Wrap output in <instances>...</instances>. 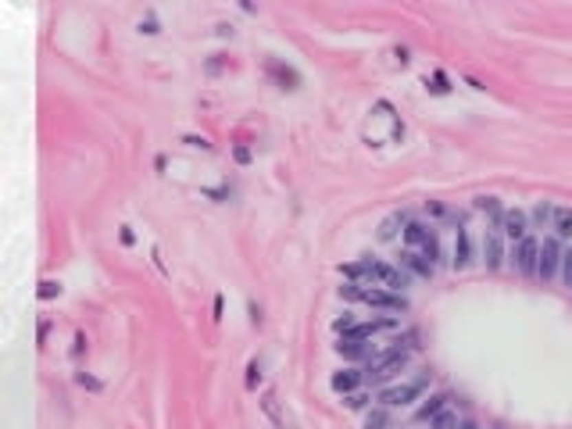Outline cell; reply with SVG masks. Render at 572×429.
Listing matches in <instances>:
<instances>
[{
    "mask_svg": "<svg viewBox=\"0 0 572 429\" xmlns=\"http://www.w3.org/2000/svg\"><path fill=\"white\" fill-rule=\"evenodd\" d=\"M408 358H411V351H404V347H397L393 344L390 351H383L375 362H368V368H365V383L368 386H383V383H390L393 375H401L404 368H408Z\"/></svg>",
    "mask_w": 572,
    "mask_h": 429,
    "instance_id": "1",
    "label": "cell"
},
{
    "mask_svg": "<svg viewBox=\"0 0 572 429\" xmlns=\"http://www.w3.org/2000/svg\"><path fill=\"white\" fill-rule=\"evenodd\" d=\"M429 386V368L422 372V375H415L411 383H397V386H383L380 390V401L383 408H404V404H411V401H419L422 397V390Z\"/></svg>",
    "mask_w": 572,
    "mask_h": 429,
    "instance_id": "2",
    "label": "cell"
},
{
    "mask_svg": "<svg viewBox=\"0 0 572 429\" xmlns=\"http://www.w3.org/2000/svg\"><path fill=\"white\" fill-rule=\"evenodd\" d=\"M362 304L380 311H408V297L386 290V286H362Z\"/></svg>",
    "mask_w": 572,
    "mask_h": 429,
    "instance_id": "3",
    "label": "cell"
},
{
    "mask_svg": "<svg viewBox=\"0 0 572 429\" xmlns=\"http://www.w3.org/2000/svg\"><path fill=\"white\" fill-rule=\"evenodd\" d=\"M372 279H375V286H386L393 294H404L411 286V276L401 265H390V261H372Z\"/></svg>",
    "mask_w": 572,
    "mask_h": 429,
    "instance_id": "4",
    "label": "cell"
},
{
    "mask_svg": "<svg viewBox=\"0 0 572 429\" xmlns=\"http://www.w3.org/2000/svg\"><path fill=\"white\" fill-rule=\"evenodd\" d=\"M265 76L272 79L283 94H297L300 89V72L294 68V65H286V61H279V58H265Z\"/></svg>",
    "mask_w": 572,
    "mask_h": 429,
    "instance_id": "5",
    "label": "cell"
},
{
    "mask_svg": "<svg viewBox=\"0 0 572 429\" xmlns=\"http://www.w3.org/2000/svg\"><path fill=\"white\" fill-rule=\"evenodd\" d=\"M562 240L558 236H547L544 243H540V261H536V276H540L544 283H551L554 276L562 272Z\"/></svg>",
    "mask_w": 572,
    "mask_h": 429,
    "instance_id": "6",
    "label": "cell"
},
{
    "mask_svg": "<svg viewBox=\"0 0 572 429\" xmlns=\"http://www.w3.org/2000/svg\"><path fill=\"white\" fill-rule=\"evenodd\" d=\"M512 265L518 268L522 276H536V261H540V240L536 236H526V240H518L512 247Z\"/></svg>",
    "mask_w": 572,
    "mask_h": 429,
    "instance_id": "7",
    "label": "cell"
},
{
    "mask_svg": "<svg viewBox=\"0 0 572 429\" xmlns=\"http://www.w3.org/2000/svg\"><path fill=\"white\" fill-rule=\"evenodd\" d=\"M505 232L500 229H490L487 236H483V261H487V268L490 272H497V268H505V261H508V254H505Z\"/></svg>",
    "mask_w": 572,
    "mask_h": 429,
    "instance_id": "8",
    "label": "cell"
},
{
    "mask_svg": "<svg viewBox=\"0 0 572 429\" xmlns=\"http://www.w3.org/2000/svg\"><path fill=\"white\" fill-rule=\"evenodd\" d=\"M500 232H505L512 243L526 240V236H529V214H526L522 208H505V222H500Z\"/></svg>",
    "mask_w": 572,
    "mask_h": 429,
    "instance_id": "9",
    "label": "cell"
},
{
    "mask_svg": "<svg viewBox=\"0 0 572 429\" xmlns=\"http://www.w3.org/2000/svg\"><path fill=\"white\" fill-rule=\"evenodd\" d=\"M329 386L336 390V393H354V390H362L365 386V372L362 368H340V372H333V380H329Z\"/></svg>",
    "mask_w": 572,
    "mask_h": 429,
    "instance_id": "10",
    "label": "cell"
},
{
    "mask_svg": "<svg viewBox=\"0 0 572 429\" xmlns=\"http://www.w3.org/2000/svg\"><path fill=\"white\" fill-rule=\"evenodd\" d=\"M447 404H451V393H447V390L429 393V397L419 404V411H415V422H429V419H437L440 411H447Z\"/></svg>",
    "mask_w": 572,
    "mask_h": 429,
    "instance_id": "11",
    "label": "cell"
},
{
    "mask_svg": "<svg viewBox=\"0 0 572 429\" xmlns=\"http://www.w3.org/2000/svg\"><path fill=\"white\" fill-rule=\"evenodd\" d=\"M401 268L408 276H419V279H433V272H437V265H429L419 250H401Z\"/></svg>",
    "mask_w": 572,
    "mask_h": 429,
    "instance_id": "12",
    "label": "cell"
},
{
    "mask_svg": "<svg viewBox=\"0 0 572 429\" xmlns=\"http://www.w3.org/2000/svg\"><path fill=\"white\" fill-rule=\"evenodd\" d=\"M476 258H472V236H469V229H454V258L451 265L454 268H469Z\"/></svg>",
    "mask_w": 572,
    "mask_h": 429,
    "instance_id": "13",
    "label": "cell"
},
{
    "mask_svg": "<svg viewBox=\"0 0 572 429\" xmlns=\"http://www.w3.org/2000/svg\"><path fill=\"white\" fill-rule=\"evenodd\" d=\"M472 208L487 214V219H490V229H500V222H505V204H500L497 197H490V193L476 197V201H472Z\"/></svg>",
    "mask_w": 572,
    "mask_h": 429,
    "instance_id": "14",
    "label": "cell"
},
{
    "mask_svg": "<svg viewBox=\"0 0 572 429\" xmlns=\"http://www.w3.org/2000/svg\"><path fill=\"white\" fill-rule=\"evenodd\" d=\"M344 272V279L347 283H362V286H375V279H372V258L365 254L362 261H351V265H344L340 268Z\"/></svg>",
    "mask_w": 572,
    "mask_h": 429,
    "instance_id": "15",
    "label": "cell"
},
{
    "mask_svg": "<svg viewBox=\"0 0 572 429\" xmlns=\"http://www.w3.org/2000/svg\"><path fill=\"white\" fill-rule=\"evenodd\" d=\"M404 243H408V250H422L429 240H433V226H422V222H408L404 226Z\"/></svg>",
    "mask_w": 572,
    "mask_h": 429,
    "instance_id": "16",
    "label": "cell"
},
{
    "mask_svg": "<svg viewBox=\"0 0 572 429\" xmlns=\"http://www.w3.org/2000/svg\"><path fill=\"white\" fill-rule=\"evenodd\" d=\"M336 354L344 362H365V358H372V344H365V340H340Z\"/></svg>",
    "mask_w": 572,
    "mask_h": 429,
    "instance_id": "17",
    "label": "cell"
},
{
    "mask_svg": "<svg viewBox=\"0 0 572 429\" xmlns=\"http://www.w3.org/2000/svg\"><path fill=\"white\" fill-rule=\"evenodd\" d=\"M551 229H554V236L558 240H572V208L569 204H554Z\"/></svg>",
    "mask_w": 572,
    "mask_h": 429,
    "instance_id": "18",
    "label": "cell"
},
{
    "mask_svg": "<svg viewBox=\"0 0 572 429\" xmlns=\"http://www.w3.org/2000/svg\"><path fill=\"white\" fill-rule=\"evenodd\" d=\"M408 222H411V214H408V211H393V214H386V219L380 222V240H393V236H397V229L404 232Z\"/></svg>",
    "mask_w": 572,
    "mask_h": 429,
    "instance_id": "19",
    "label": "cell"
},
{
    "mask_svg": "<svg viewBox=\"0 0 572 429\" xmlns=\"http://www.w3.org/2000/svg\"><path fill=\"white\" fill-rule=\"evenodd\" d=\"M393 426V415H390V408L383 404H375L365 411V429H390Z\"/></svg>",
    "mask_w": 572,
    "mask_h": 429,
    "instance_id": "20",
    "label": "cell"
},
{
    "mask_svg": "<svg viewBox=\"0 0 572 429\" xmlns=\"http://www.w3.org/2000/svg\"><path fill=\"white\" fill-rule=\"evenodd\" d=\"M426 89H429L433 97H447V94H451V79H447V72H443V68H437L433 76L426 79Z\"/></svg>",
    "mask_w": 572,
    "mask_h": 429,
    "instance_id": "21",
    "label": "cell"
},
{
    "mask_svg": "<svg viewBox=\"0 0 572 429\" xmlns=\"http://www.w3.org/2000/svg\"><path fill=\"white\" fill-rule=\"evenodd\" d=\"M551 214H554V204H551V201H536L529 222H533L536 229H551Z\"/></svg>",
    "mask_w": 572,
    "mask_h": 429,
    "instance_id": "22",
    "label": "cell"
},
{
    "mask_svg": "<svg viewBox=\"0 0 572 429\" xmlns=\"http://www.w3.org/2000/svg\"><path fill=\"white\" fill-rule=\"evenodd\" d=\"M344 408L347 411H365V408H372V397H368L365 390H354V393H347V397H344Z\"/></svg>",
    "mask_w": 572,
    "mask_h": 429,
    "instance_id": "23",
    "label": "cell"
},
{
    "mask_svg": "<svg viewBox=\"0 0 572 429\" xmlns=\"http://www.w3.org/2000/svg\"><path fill=\"white\" fill-rule=\"evenodd\" d=\"M258 383H261V358H250V362H247V380H243V386L254 393Z\"/></svg>",
    "mask_w": 572,
    "mask_h": 429,
    "instance_id": "24",
    "label": "cell"
},
{
    "mask_svg": "<svg viewBox=\"0 0 572 429\" xmlns=\"http://www.w3.org/2000/svg\"><path fill=\"white\" fill-rule=\"evenodd\" d=\"M208 201H214V204H226V201H232V186L229 183H222V186H204L201 190Z\"/></svg>",
    "mask_w": 572,
    "mask_h": 429,
    "instance_id": "25",
    "label": "cell"
},
{
    "mask_svg": "<svg viewBox=\"0 0 572 429\" xmlns=\"http://www.w3.org/2000/svg\"><path fill=\"white\" fill-rule=\"evenodd\" d=\"M61 290H65V286L58 279H43L40 286H36V297H40V300H54V297H61Z\"/></svg>",
    "mask_w": 572,
    "mask_h": 429,
    "instance_id": "26",
    "label": "cell"
},
{
    "mask_svg": "<svg viewBox=\"0 0 572 429\" xmlns=\"http://www.w3.org/2000/svg\"><path fill=\"white\" fill-rule=\"evenodd\" d=\"M226 68H229V58H226V54H211V58L204 61V72H208L211 79H214V76H222Z\"/></svg>",
    "mask_w": 572,
    "mask_h": 429,
    "instance_id": "27",
    "label": "cell"
},
{
    "mask_svg": "<svg viewBox=\"0 0 572 429\" xmlns=\"http://www.w3.org/2000/svg\"><path fill=\"white\" fill-rule=\"evenodd\" d=\"M461 422H458V415L454 411H440L437 419H429V429H458Z\"/></svg>",
    "mask_w": 572,
    "mask_h": 429,
    "instance_id": "28",
    "label": "cell"
},
{
    "mask_svg": "<svg viewBox=\"0 0 572 429\" xmlns=\"http://www.w3.org/2000/svg\"><path fill=\"white\" fill-rule=\"evenodd\" d=\"M183 143L193 147V151H214V143L208 136H197V133H183Z\"/></svg>",
    "mask_w": 572,
    "mask_h": 429,
    "instance_id": "29",
    "label": "cell"
},
{
    "mask_svg": "<svg viewBox=\"0 0 572 429\" xmlns=\"http://www.w3.org/2000/svg\"><path fill=\"white\" fill-rule=\"evenodd\" d=\"M140 32H143V36H157V32H161V22H157L154 11H147V14L140 18Z\"/></svg>",
    "mask_w": 572,
    "mask_h": 429,
    "instance_id": "30",
    "label": "cell"
},
{
    "mask_svg": "<svg viewBox=\"0 0 572 429\" xmlns=\"http://www.w3.org/2000/svg\"><path fill=\"white\" fill-rule=\"evenodd\" d=\"M76 383H79L82 390H89V393H100V390H104V383L97 380V375H89V372H76Z\"/></svg>",
    "mask_w": 572,
    "mask_h": 429,
    "instance_id": "31",
    "label": "cell"
},
{
    "mask_svg": "<svg viewBox=\"0 0 572 429\" xmlns=\"http://www.w3.org/2000/svg\"><path fill=\"white\" fill-rule=\"evenodd\" d=\"M562 279H565V286H572V243L562 250Z\"/></svg>",
    "mask_w": 572,
    "mask_h": 429,
    "instance_id": "32",
    "label": "cell"
},
{
    "mask_svg": "<svg viewBox=\"0 0 572 429\" xmlns=\"http://www.w3.org/2000/svg\"><path fill=\"white\" fill-rule=\"evenodd\" d=\"M340 297L344 300H362V283H344L340 286Z\"/></svg>",
    "mask_w": 572,
    "mask_h": 429,
    "instance_id": "33",
    "label": "cell"
},
{
    "mask_svg": "<svg viewBox=\"0 0 572 429\" xmlns=\"http://www.w3.org/2000/svg\"><path fill=\"white\" fill-rule=\"evenodd\" d=\"M351 326H354V318H351V311H344V315H340V318L333 322V333H340V336H344Z\"/></svg>",
    "mask_w": 572,
    "mask_h": 429,
    "instance_id": "34",
    "label": "cell"
},
{
    "mask_svg": "<svg viewBox=\"0 0 572 429\" xmlns=\"http://www.w3.org/2000/svg\"><path fill=\"white\" fill-rule=\"evenodd\" d=\"M118 240H122V247H133V243H136L133 226H118Z\"/></svg>",
    "mask_w": 572,
    "mask_h": 429,
    "instance_id": "35",
    "label": "cell"
},
{
    "mask_svg": "<svg viewBox=\"0 0 572 429\" xmlns=\"http://www.w3.org/2000/svg\"><path fill=\"white\" fill-rule=\"evenodd\" d=\"M247 315H250V326H261V304L258 300H247Z\"/></svg>",
    "mask_w": 572,
    "mask_h": 429,
    "instance_id": "36",
    "label": "cell"
},
{
    "mask_svg": "<svg viewBox=\"0 0 572 429\" xmlns=\"http://www.w3.org/2000/svg\"><path fill=\"white\" fill-rule=\"evenodd\" d=\"M232 157H236V165H250V147L236 143V147H232Z\"/></svg>",
    "mask_w": 572,
    "mask_h": 429,
    "instance_id": "37",
    "label": "cell"
},
{
    "mask_svg": "<svg viewBox=\"0 0 572 429\" xmlns=\"http://www.w3.org/2000/svg\"><path fill=\"white\" fill-rule=\"evenodd\" d=\"M86 347H89L86 333H76V347H72V358H82V354H86Z\"/></svg>",
    "mask_w": 572,
    "mask_h": 429,
    "instance_id": "38",
    "label": "cell"
},
{
    "mask_svg": "<svg viewBox=\"0 0 572 429\" xmlns=\"http://www.w3.org/2000/svg\"><path fill=\"white\" fill-rule=\"evenodd\" d=\"M214 36H219V40H232V36H236V29H232L229 22H219V25H214Z\"/></svg>",
    "mask_w": 572,
    "mask_h": 429,
    "instance_id": "39",
    "label": "cell"
},
{
    "mask_svg": "<svg viewBox=\"0 0 572 429\" xmlns=\"http://www.w3.org/2000/svg\"><path fill=\"white\" fill-rule=\"evenodd\" d=\"M47 336H50V318H43V322H40V333H36V340H40V347L47 344Z\"/></svg>",
    "mask_w": 572,
    "mask_h": 429,
    "instance_id": "40",
    "label": "cell"
},
{
    "mask_svg": "<svg viewBox=\"0 0 572 429\" xmlns=\"http://www.w3.org/2000/svg\"><path fill=\"white\" fill-rule=\"evenodd\" d=\"M211 311H214V318H222L226 315V297L219 294V297H214V304H211Z\"/></svg>",
    "mask_w": 572,
    "mask_h": 429,
    "instance_id": "41",
    "label": "cell"
},
{
    "mask_svg": "<svg viewBox=\"0 0 572 429\" xmlns=\"http://www.w3.org/2000/svg\"><path fill=\"white\" fill-rule=\"evenodd\" d=\"M393 58H397L401 65H408L411 58H408V47H393Z\"/></svg>",
    "mask_w": 572,
    "mask_h": 429,
    "instance_id": "42",
    "label": "cell"
},
{
    "mask_svg": "<svg viewBox=\"0 0 572 429\" xmlns=\"http://www.w3.org/2000/svg\"><path fill=\"white\" fill-rule=\"evenodd\" d=\"M154 168H157V172H165V168H168V161H165V154H157V157H154Z\"/></svg>",
    "mask_w": 572,
    "mask_h": 429,
    "instance_id": "43",
    "label": "cell"
},
{
    "mask_svg": "<svg viewBox=\"0 0 572 429\" xmlns=\"http://www.w3.org/2000/svg\"><path fill=\"white\" fill-rule=\"evenodd\" d=\"M458 429H479V426H476V422H472V419H465V422H461V426H458Z\"/></svg>",
    "mask_w": 572,
    "mask_h": 429,
    "instance_id": "44",
    "label": "cell"
},
{
    "mask_svg": "<svg viewBox=\"0 0 572 429\" xmlns=\"http://www.w3.org/2000/svg\"><path fill=\"white\" fill-rule=\"evenodd\" d=\"M490 429H500V426H490Z\"/></svg>",
    "mask_w": 572,
    "mask_h": 429,
    "instance_id": "45",
    "label": "cell"
}]
</instances>
